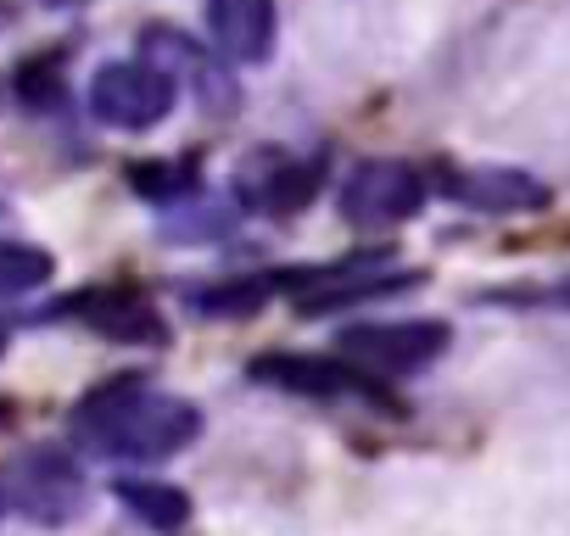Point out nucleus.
I'll return each instance as SVG.
<instances>
[{"mask_svg":"<svg viewBox=\"0 0 570 536\" xmlns=\"http://www.w3.org/2000/svg\"><path fill=\"white\" fill-rule=\"evenodd\" d=\"M68 430H73L79 447H90V453H101V458L151 464V458L185 453V447L202 436V414H196V403L168 397V391H151L140 375H124V380L96 386V391L73 408Z\"/></svg>","mask_w":570,"mask_h":536,"instance_id":"nucleus-1","label":"nucleus"},{"mask_svg":"<svg viewBox=\"0 0 570 536\" xmlns=\"http://www.w3.org/2000/svg\"><path fill=\"white\" fill-rule=\"evenodd\" d=\"M0 503L35 525H68L85 514V475L62 447H29L0 469Z\"/></svg>","mask_w":570,"mask_h":536,"instance_id":"nucleus-2","label":"nucleus"},{"mask_svg":"<svg viewBox=\"0 0 570 536\" xmlns=\"http://www.w3.org/2000/svg\"><path fill=\"white\" fill-rule=\"evenodd\" d=\"M453 330L442 319H397V325H347L336 336V353L375 375V380H392V375H414L425 364H436L448 353Z\"/></svg>","mask_w":570,"mask_h":536,"instance_id":"nucleus-3","label":"nucleus"},{"mask_svg":"<svg viewBox=\"0 0 570 536\" xmlns=\"http://www.w3.org/2000/svg\"><path fill=\"white\" fill-rule=\"evenodd\" d=\"M425 190H431V179L414 162L370 157L342 179V218L358 224V229H392V224H409L425 207Z\"/></svg>","mask_w":570,"mask_h":536,"instance_id":"nucleus-4","label":"nucleus"},{"mask_svg":"<svg viewBox=\"0 0 570 536\" xmlns=\"http://www.w3.org/2000/svg\"><path fill=\"white\" fill-rule=\"evenodd\" d=\"M252 380L279 386V391H297V397H320V403H370V408H392V386L353 369L347 358H314V353H268L252 364Z\"/></svg>","mask_w":570,"mask_h":536,"instance_id":"nucleus-5","label":"nucleus"},{"mask_svg":"<svg viewBox=\"0 0 570 536\" xmlns=\"http://www.w3.org/2000/svg\"><path fill=\"white\" fill-rule=\"evenodd\" d=\"M90 112L107 129H157L174 112V73L151 62H107L90 79Z\"/></svg>","mask_w":570,"mask_h":536,"instance_id":"nucleus-6","label":"nucleus"},{"mask_svg":"<svg viewBox=\"0 0 570 536\" xmlns=\"http://www.w3.org/2000/svg\"><path fill=\"white\" fill-rule=\"evenodd\" d=\"M420 275H392L386 257H347V262H320L308 275L292 280L297 314H336L370 297H392V291H414Z\"/></svg>","mask_w":570,"mask_h":536,"instance_id":"nucleus-7","label":"nucleus"},{"mask_svg":"<svg viewBox=\"0 0 570 536\" xmlns=\"http://www.w3.org/2000/svg\"><path fill=\"white\" fill-rule=\"evenodd\" d=\"M274 0H207V34L213 51L229 62H268L274 51Z\"/></svg>","mask_w":570,"mask_h":536,"instance_id":"nucleus-8","label":"nucleus"},{"mask_svg":"<svg viewBox=\"0 0 570 536\" xmlns=\"http://www.w3.org/2000/svg\"><path fill=\"white\" fill-rule=\"evenodd\" d=\"M442 190L464 207H481V212H537V207H548V185L520 173V168H453L442 179Z\"/></svg>","mask_w":570,"mask_h":536,"instance_id":"nucleus-9","label":"nucleus"},{"mask_svg":"<svg viewBox=\"0 0 570 536\" xmlns=\"http://www.w3.org/2000/svg\"><path fill=\"white\" fill-rule=\"evenodd\" d=\"M279 280L274 275H235V280H218L207 291H190V314L202 319H252L274 302Z\"/></svg>","mask_w":570,"mask_h":536,"instance_id":"nucleus-10","label":"nucleus"},{"mask_svg":"<svg viewBox=\"0 0 570 536\" xmlns=\"http://www.w3.org/2000/svg\"><path fill=\"white\" fill-rule=\"evenodd\" d=\"M85 308V325H96L101 336H112V341H129V347H140V341H168V330L157 325V314L146 308V302H135V297H90V302H79Z\"/></svg>","mask_w":570,"mask_h":536,"instance_id":"nucleus-11","label":"nucleus"},{"mask_svg":"<svg viewBox=\"0 0 570 536\" xmlns=\"http://www.w3.org/2000/svg\"><path fill=\"white\" fill-rule=\"evenodd\" d=\"M112 492H118V503H124L140 525H151V530H163V536L190 519V497H185L179 486H163V480H118Z\"/></svg>","mask_w":570,"mask_h":536,"instance_id":"nucleus-12","label":"nucleus"},{"mask_svg":"<svg viewBox=\"0 0 570 536\" xmlns=\"http://www.w3.org/2000/svg\"><path fill=\"white\" fill-rule=\"evenodd\" d=\"M51 280V251L29 240H0V297H23Z\"/></svg>","mask_w":570,"mask_h":536,"instance_id":"nucleus-13","label":"nucleus"},{"mask_svg":"<svg viewBox=\"0 0 570 536\" xmlns=\"http://www.w3.org/2000/svg\"><path fill=\"white\" fill-rule=\"evenodd\" d=\"M314 190H320V168H279V173H268L257 190H252V201L263 207V212H297V207H308L314 201Z\"/></svg>","mask_w":570,"mask_h":536,"instance_id":"nucleus-14","label":"nucleus"},{"mask_svg":"<svg viewBox=\"0 0 570 536\" xmlns=\"http://www.w3.org/2000/svg\"><path fill=\"white\" fill-rule=\"evenodd\" d=\"M7 419H12V408H7V403H0V425H7Z\"/></svg>","mask_w":570,"mask_h":536,"instance_id":"nucleus-15","label":"nucleus"},{"mask_svg":"<svg viewBox=\"0 0 570 536\" xmlns=\"http://www.w3.org/2000/svg\"><path fill=\"white\" fill-rule=\"evenodd\" d=\"M559 302H564V308H570V286H564V291H559Z\"/></svg>","mask_w":570,"mask_h":536,"instance_id":"nucleus-16","label":"nucleus"},{"mask_svg":"<svg viewBox=\"0 0 570 536\" xmlns=\"http://www.w3.org/2000/svg\"><path fill=\"white\" fill-rule=\"evenodd\" d=\"M0 353H7V325H0Z\"/></svg>","mask_w":570,"mask_h":536,"instance_id":"nucleus-17","label":"nucleus"}]
</instances>
